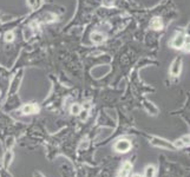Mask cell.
Masks as SVG:
<instances>
[{"label":"cell","instance_id":"cell-6","mask_svg":"<svg viewBox=\"0 0 190 177\" xmlns=\"http://www.w3.org/2000/svg\"><path fill=\"white\" fill-rule=\"evenodd\" d=\"M91 39H92L93 43L99 44V43H102V42L104 40V37H103V34H101V33H92V34H91Z\"/></svg>","mask_w":190,"mask_h":177},{"label":"cell","instance_id":"cell-13","mask_svg":"<svg viewBox=\"0 0 190 177\" xmlns=\"http://www.w3.org/2000/svg\"><path fill=\"white\" fill-rule=\"evenodd\" d=\"M134 177H141V176H139V175H135Z\"/></svg>","mask_w":190,"mask_h":177},{"label":"cell","instance_id":"cell-3","mask_svg":"<svg viewBox=\"0 0 190 177\" xmlns=\"http://www.w3.org/2000/svg\"><path fill=\"white\" fill-rule=\"evenodd\" d=\"M184 44V37L183 34H177L175 38H174V40H173V46L175 48H181Z\"/></svg>","mask_w":190,"mask_h":177},{"label":"cell","instance_id":"cell-2","mask_svg":"<svg viewBox=\"0 0 190 177\" xmlns=\"http://www.w3.org/2000/svg\"><path fill=\"white\" fill-rule=\"evenodd\" d=\"M38 106L34 105V104H26L24 107H23V112L26 113V115H32V113H36L38 112Z\"/></svg>","mask_w":190,"mask_h":177},{"label":"cell","instance_id":"cell-7","mask_svg":"<svg viewBox=\"0 0 190 177\" xmlns=\"http://www.w3.org/2000/svg\"><path fill=\"white\" fill-rule=\"evenodd\" d=\"M130 170H131V165H130L129 163H125V164H124V168H123V170L121 171V174H119V176H121V177H128Z\"/></svg>","mask_w":190,"mask_h":177},{"label":"cell","instance_id":"cell-9","mask_svg":"<svg viewBox=\"0 0 190 177\" xmlns=\"http://www.w3.org/2000/svg\"><path fill=\"white\" fill-rule=\"evenodd\" d=\"M71 112H72L73 115H78L79 112H81V106L77 105V104H75V105L71 107Z\"/></svg>","mask_w":190,"mask_h":177},{"label":"cell","instance_id":"cell-4","mask_svg":"<svg viewBox=\"0 0 190 177\" xmlns=\"http://www.w3.org/2000/svg\"><path fill=\"white\" fill-rule=\"evenodd\" d=\"M179 71H181V59H176L171 67V74L173 76H178Z\"/></svg>","mask_w":190,"mask_h":177},{"label":"cell","instance_id":"cell-5","mask_svg":"<svg viewBox=\"0 0 190 177\" xmlns=\"http://www.w3.org/2000/svg\"><path fill=\"white\" fill-rule=\"evenodd\" d=\"M151 27L154 28V30H161L162 28V26H163V24H162V20L159 18H154L152 20H151Z\"/></svg>","mask_w":190,"mask_h":177},{"label":"cell","instance_id":"cell-8","mask_svg":"<svg viewBox=\"0 0 190 177\" xmlns=\"http://www.w3.org/2000/svg\"><path fill=\"white\" fill-rule=\"evenodd\" d=\"M155 174V169L152 166H148L146 168V172H145V177H154Z\"/></svg>","mask_w":190,"mask_h":177},{"label":"cell","instance_id":"cell-10","mask_svg":"<svg viewBox=\"0 0 190 177\" xmlns=\"http://www.w3.org/2000/svg\"><path fill=\"white\" fill-rule=\"evenodd\" d=\"M14 39V34L12 33V32H7L6 34H5V40L6 42H12Z\"/></svg>","mask_w":190,"mask_h":177},{"label":"cell","instance_id":"cell-12","mask_svg":"<svg viewBox=\"0 0 190 177\" xmlns=\"http://www.w3.org/2000/svg\"><path fill=\"white\" fill-rule=\"evenodd\" d=\"M30 4H31V5H34V0H30V1H28Z\"/></svg>","mask_w":190,"mask_h":177},{"label":"cell","instance_id":"cell-11","mask_svg":"<svg viewBox=\"0 0 190 177\" xmlns=\"http://www.w3.org/2000/svg\"><path fill=\"white\" fill-rule=\"evenodd\" d=\"M183 145H185L183 142H182V139H179V141H176V143H175V146L176 148H182Z\"/></svg>","mask_w":190,"mask_h":177},{"label":"cell","instance_id":"cell-1","mask_svg":"<svg viewBox=\"0 0 190 177\" xmlns=\"http://www.w3.org/2000/svg\"><path fill=\"white\" fill-rule=\"evenodd\" d=\"M115 149H116L117 151H119V152H128L130 149H131V144H130L129 141L123 139V141L117 142Z\"/></svg>","mask_w":190,"mask_h":177}]
</instances>
